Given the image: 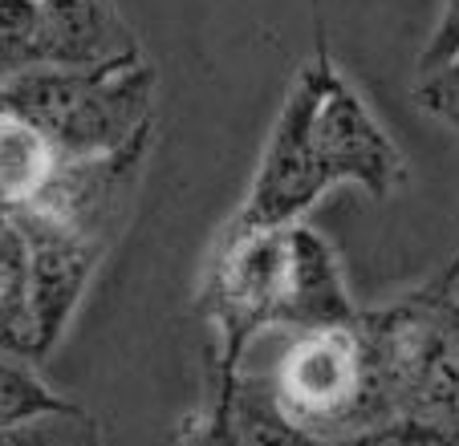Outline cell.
<instances>
[{"label": "cell", "mask_w": 459, "mask_h": 446, "mask_svg": "<svg viewBox=\"0 0 459 446\" xmlns=\"http://www.w3.org/2000/svg\"><path fill=\"white\" fill-rule=\"evenodd\" d=\"M342 183L386 199L407 183V159L374 118L370 102L333 65L330 49L317 45L309 65L297 69L228 232L301 223V215Z\"/></svg>", "instance_id": "1"}, {"label": "cell", "mask_w": 459, "mask_h": 446, "mask_svg": "<svg viewBox=\"0 0 459 446\" xmlns=\"http://www.w3.org/2000/svg\"><path fill=\"white\" fill-rule=\"evenodd\" d=\"M200 309L216 325L220 378L216 402L232 394L248 345L269 329L354 325L362 313L350 301L338 252L305 223L224 232L200 288Z\"/></svg>", "instance_id": "2"}, {"label": "cell", "mask_w": 459, "mask_h": 446, "mask_svg": "<svg viewBox=\"0 0 459 446\" xmlns=\"http://www.w3.org/2000/svg\"><path fill=\"white\" fill-rule=\"evenodd\" d=\"M155 69L130 45L90 65H33L0 78V110L37 126L57 159L114 155L151 130Z\"/></svg>", "instance_id": "3"}, {"label": "cell", "mask_w": 459, "mask_h": 446, "mask_svg": "<svg viewBox=\"0 0 459 446\" xmlns=\"http://www.w3.org/2000/svg\"><path fill=\"white\" fill-rule=\"evenodd\" d=\"M459 260L386 309L362 313L386 422L415 418L459 426Z\"/></svg>", "instance_id": "4"}, {"label": "cell", "mask_w": 459, "mask_h": 446, "mask_svg": "<svg viewBox=\"0 0 459 446\" xmlns=\"http://www.w3.org/2000/svg\"><path fill=\"white\" fill-rule=\"evenodd\" d=\"M264 390L297 430L321 442H350L386 426L370 345L358 321L297 333Z\"/></svg>", "instance_id": "5"}, {"label": "cell", "mask_w": 459, "mask_h": 446, "mask_svg": "<svg viewBox=\"0 0 459 446\" xmlns=\"http://www.w3.org/2000/svg\"><path fill=\"white\" fill-rule=\"evenodd\" d=\"M17 227L29 252V313H33V357H49L53 345L61 341L78 309L82 292H86L94 268L102 264L106 244H94L86 236L45 227L33 219L4 215Z\"/></svg>", "instance_id": "6"}, {"label": "cell", "mask_w": 459, "mask_h": 446, "mask_svg": "<svg viewBox=\"0 0 459 446\" xmlns=\"http://www.w3.org/2000/svg\"><path fill=\"white\" fill-rule=\"evenodd\" d=\"M57 167V150L37 126L0 110V215L29 207Z\"/></svg>", "instance_id": "7"}, {"label": "cell", "mask_w": 459, "mask_h": 446, "mask_svg": "<svg viewBox=\"0 0 459 446\" xmlns=\"http://www.w3.org/2000/svg\"><path fill=\"white\" fill-rule=\"evenodd\" d=\"M0 353L33 357V313H29V252L4 215H0Z\"/></svg>", "instance_id": "8"}, {"label": "cell", "mask_w": 459, "mask_h": 446, "mask_svg": "<svg viewBox=\"0 0 459 446\" xmlns=\"http://www.w3.org/2000/svg\"><path fill=\"white\" fill-rule=\"evenodd\" d=\"M70 406H74L70 398H61L37 373L33 361L0 353V434L13 426H25L33 418H45V414L70 410Z\"/></svg>", "instance_id": "9"}, {"label": "cell", "mask_w": 459, "mask_h": 446, "mask_svg": "<svg viewBox=\"0 0 459 446\" xmlns=\"http://www.w3.org/2000/svg\"><path fill=\"white\" fill-rule=\"evenodd\" d=\"M0 446H102V430L82 406L45 414L0 434Z\"/></svg>", "instance_id": "10"}, {"label": "cell", "mask_w": 459, "mask_h": 446, "mask_svg": "<svg viewBox=\"0 0 459 446\" xmlns=\"http://www.w3.org/2000/svg\"><path fill=\"white\" fill-rule=\"evenodd\" d=\"M419 110L435 114L439 122H447L459 134V57H451L447 65H439L435 73H423L415 86Z\"/></svg>", "instance_id": "11"}, {"label": "cell", "mask_w": 459, "mask_h": 446, "mask_svg": "<svg viewBox=\"0 0 459 446\" xmlns=\"http://www.w3.org/2000/svg\"><path fill=\"white\" fill-rule=\"evenodd\" d=\"M451 57H459V0H443L439 21H435L431 37L423 45V57H419V78L435 73L439 65H447Z\"/></svg>", "instance_id": "12"}, {"label": "cell", "mask_w": 459, "mask_h": 446, "mask_svg": "<svg viewBox=\"0 0 459 446\" xmlns=\"http://www.w3.org/2000/svg\"><path fill=\"white\" fill-rule=\"evenodd\" d=\"M187 446H240L232 434V426H228V414L212 410L208 422H200V430L187 438Z\"/></svg>", "instance_id": "13"}, {"label": "cell", "mask_w": 459, "mask_h": 446, "mask_svg": "<svg viewBox=\"0 0 459 446\" xmlns=\"http://www.w3.org/2000/svg\"><path fill=\"white\" fill-rule=\"evenodd\" d=\"M313 9H321V0H313Z\"/></svg>", "instance_id": "14"}]
</instances>
